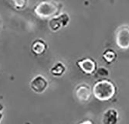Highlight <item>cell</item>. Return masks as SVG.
Masks as SVG:
<instances>
[{"mask_svg": "<svg viewBox=\"0 0 129 124\" xmlns=\"http://www.w3.org/2000/svg\"><path fill=\"white\" fill-rule=\"evenodd\" d=\"M12 1L13 2V6L18 9L26 7L27 3V0H12Z\"/></svg>", "mask_w": 129, "mask_h": 124, "instance_id": "obj_13", "label": "cell"}, {"mask_svg": "<svg viewBox=\"0 0 129 124\" xmlns=\"http://www.w3.org/2000/svg\"><path fill=\"white\" fill-rule=\"evenodd\" d=\"M48 82L43 75L35 76L30 82V88L35 93H43L48 88Z\"/></svg>", "mask_w": 129, "mask_h": 124, "instance_id": "obj_5", "label": "cell"}, {"mask_svg": "<svg viewBox=\"0 0 129 124\" xmlns=\"http://www.w3.org/2000/svg\"><path fill=\"white\" fill-rule=\"evenodd\" d=\"M63 5L54 1H43L34 8V13L40 18L46 19L54 17L60 13Z\"/></svg>", "mask_w": 129, "mask_h": 124, "instance_id": "obj_2", "label": "cell"}, {"mask_svg": "<svg viewBox=\"0 0 129 124\" xmlns=\"http://www.w3.org/2000/svg\"><path fill=\"white\" fill-rule=\"evenodd\" d=\"M115 43L120 49H129V26L122 25L119 27L115 33Z\"/></svg>", "mask_w": 129, "mask_h": 124, "instance_id": "obj_3", "label": "cell"}, {"mask_svg": "<svg viewBox=\"0 0 129 124\" xmlns=\"http://www.w3.org/2000/svg\"><path fill=\"white\" fill-rule=\"evenodd\" d=\"M70 22V17L67 13H61L51 18L49 21V27L51 31L56 32L62 27H66Z\"/></svg>", "mask_w": 129, "mask_h": 124, "instance_id": "obj_4", "label": "cell"}, {"mask_svg": "<svg viewBox=\"0 0 129 124\" xmlns=\"http://www.w3.org/2000/svg\"><path fill=\"white\" fill-rule=\"evenodd\" d=\"M75 95L79 102L86 103L91 98L92 89L87 84H80L75 88Z\"/></svg>", "mask_w": 129, "mask_h": 124, "instance_id": "obj_6", "label": "cell"}, {"mask_svg": "<svg viewBox=\"0 0 129 124\" xmlns=\"http://www.w3.org/2000/svg\"><path fill=\"white\" fill-rule=\"evenodd\" d=\"M77 65L80 71L86 75H92L97 71V63L90 58L80 59L77 61Z\"/></svg>", "mask_w": 129, "mask_h": 124, "instance_id": "obj_7", "label": "cell"}, {"mask_svg": "<svg viewBox=\"0 0 129 124\" xmlns=\"http://www.w3.org/2000/svg\"><path fill=\"white\" fill-rule=\"evenodd\" d=\"M96 75L100 78H106L109 75V71L107 68L104 67H101L96 71Z\"/></svg>", "mask_w": 129, "mask_h": 124, "instance_id": "obj_12", "label": "cell"}, {"mask_svg": "<svg viewBox=\"0 0 129 124\" xmlns=\"http://www.w3.org/2000/svg\"><path fill=\"white\" fill-rule=\"evenodd\" d=\"M119 120V113L114 108L107 109L102 116V124H118Z\"/></svg>", "mask_w": 129, "mask_h": 124, "instance_id": "obj_8", "label": "cell"}, {"mask_svg": "<svg viewBox=\"0 0 129 124\" xmlns=\"http://www.w3.org/2000/svg\"><path fill=\"white\" fill-rule=\"evenodd\" d=\"M3 113L1 112H0V122L2 121V119H3Z\"/></svg>", "mask_w": 129, "mask_h": 124, "instance_id": "obj_15", "label": "cell"}, {"mask_svg": "<svg viewBox=\"0 0 129 124\" xmlns=\"http://www.w3.org/2000/svg\"><path fill=\"white\" fill-rule=\"evenodd\" d=\"M78 124H93V122L90 119H86V120H84V121L79 122Z\"/></svg>", "mask_w": 129, "mask_h": 124, "instance_id": "obj_14", "label": "cell"}, {"mask_svg": "<svg viewBox=\"0 0 129 124\" xmlns=\"http://www.w3.org/2000/svg\"><path fill=\"white\" fill-rule=\"evenodd\" d=\"M102 57L104 61H106L108 64H111L117 59V54L114 50L108 49L103 53Z\"/></svg>", "mask_w": 129, "mask_h": 124, "instance_id": "obj_11", "label": "cell"}, {"mask_svg": "<svg viewBox=\"0 0 129 124\" xmlns=\"http://www.w3.org/2000/svg\"><path fill=\"white\" fill-rule=\"evenodd\" d=\"M117 93V87L114 82L108 79L98 81L93 86L92 94L101 102H107L112 99Z\"/></svg>", "mask_w": 129, "mask_h": 124, "instance_id": "obj_1", "label": "cell"}, {"mask_svg": "<svg viewBox=\"0 0 129 124\" xmlns=\"http://www.w3.org/2000/svg\"><path fill=\"white\" fill-rule=\"evenodd\" d=\"M47 50V44L41 39H37L34 40L31 44V51L33 54L37 56L43 55Z\"/></svg>", "mask_w": 129, "mask_h": 124, "instance_id": "obj_9", "label": "cell"}, {"mask_svg": "<svg viewBox=\"0 0 129 124\" xmlns=\"http://www.w3.org/2000/svg\"><path fill=\"white\" fill-rule=\"evenodd\" d=\"M66 71V67L61 62L56 63L50 69V73L54 77H61Z\"/></svg>", "mask_w": 129, "mask_h": 124, "instance_id": "obj_10", "label": "cell"}]
</instances>
